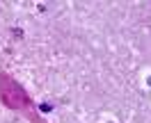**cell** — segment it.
I'll use <instances>...</instances> for the list:
<instances>
[{"label":"cell","mask_w":151,"mask_h":123,"mask_svg":"<svg viewBox=\"0 0 151 123\" xmlns=\"http://www.w3.org/2000/svg\"><path fill=\"white\" fill-rule=\"evenodd\" d=\"M0 103L5 107H9L12 112L23 114L25 119H30V123H46L39 116V105L30 98L23 85L16 82L7 73H0Z\"/></svg>","instance_id":"cell-1"},{"label":"cell","mask_w":151,"mask_h":123,"mask_svg":"<svg viewBox=\"0 0 151 123\" xmlns=\"http://www.w3.org/2000/svg\"><path fill=\"white\" fill-rule=\"evenodd\" d=\"M39 109H41V112H50V109H53V107H50V105H48V103H41V105H39Z\"/></svg>","instance_id":"cell-2"}]
</instances>
